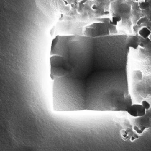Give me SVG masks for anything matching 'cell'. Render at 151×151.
Segmentation results:
<instances>
[{"mask_svg": "<svg viewBox=\"0 0 151 151\" xmlns=\"http://www.w3.org/2000/svg\"><path fill=\"white\" fill-rule=\"evenodd\" d=\"M149 20H148V18L146 17L145 16H143L142 17L140 18H139V20L137 21V22L136 24H138V25H141L142 24V23H145L146 22H149Z\"/></svg>", "mask_w": 151, "mask_h": 151, "instance_id": "12", "label": "cell"}, {"mask_svg": "<svg viewBox=\"0 0 151 151\" xmlns=\"http://www.w3.org/2000/svg\"><path fill=\"white\" fill-rule=\"evenodd\" d=\"M116 1H119V2H125L127 1V0H115Z\"/></svg>", "mask_w": 151, "mask_h": 151, "instance_id": "15", "label": "cell"}, {"mask_svg": "<svg viewBox=\"0 0 151 151\" xmlns=\"http://www.w3.org/2000/svg\"><path fill=\"white\" fill-rule=\"evenodd\" d=\"M84 35L90 37H100L110 36L111 33L105 23L97 21L84 28Z\"/></svg>", "mask_w": 151, "mask_h": 151, "instance_id": "2", "label": "cell"}, {"mask_svg": "<svg viewBox=\"0 0 151 151\" xmlns=\"http://www.w3.org/2000/svg\"><path fill=\"white\" fill-rule=\"evenodd\" d=\"M135 126L137 127L142 131L144 132V130L147 129L150 126L151 123V117L147 115H145L144 116L135 118Z\"/></svg>", "mask_w": 151, "mask_h": 151, "instance_id": "4", "label": "cell"}, {"mask_svg": "<svg viewBox=\"0 0 151 151\" xmlns=\"http://www.w3.org/2000/svg\"><path fill=\"white\" fill-rule=\"evenodd\" d=\"M141 105H142V106L145 108L146 110H150V107H151L150 104L149 103V101H146V100H144V101H142V102H141Z\"/></svg>", "mask_w": 151, "mask_h": 151, "instance_id": "13", "label": "cell"}, {"mask_svg": "<svg viewBox=\"0 0 151 151\" xmlns=\"http://www.w3.org/2000/svg\"><path fill=\"white\" fill-rule=\"evenodd\" d=\"M96 21L98 22H102L105 23L106 25L109 29L111 34L115 35L118 33V30L116 29V26L112 25L111 23V18H96Z\"/></svg>", "mask_w": 151, "mask_h": 151, "instance_id": "6", "label": "cell"}, {"mask_svg": "<svg viewBox=\"0 0 151 151\" xmlns=\"http://www.w3.org/2000/svg\"><path fill=\"white\" fill-rule=\"evenodd\" d=\"M140 36L137 34H134L130 35L128 37L126 41V46L127 48L137 49L140 44Z\"/></svg>", "mask_w": 151, "mask_h": 151, "instance_id": "5", "label": "cell"}, {"mask_svg": "<svg viewBox=\"0 0 151 151\" xmlns=\"http://www.w3.org/2000/svg\"><path fill=\"white\" fill-rule=\"evenodd\" d=\"M127 1H133V0H127Z\"/></svg>", "mask_w": 151, "mask_h": 151, "instance_id": "17", "label": "cell"}, {"mask_svg": "<svg viewBox=\"0 0 151 151\" xmlns=\"http://www.w3.org/2000/svg\"><path fill=\"white\" fill-rule=\"evenodd\" d=\"M134 1H125V2H119L114 1L110 3V12L116 13L119 14L122 17V21H124L125 18L130 17H131V11H132V3Z\"/></svg>", "mask_w": 151, "mask_h": 151, "instance_id": "3", "label": "cell"}, {"mask_svg": "<svg viewBox=\"0 0 151 151\" xmlns=\"http://www.w3.org/2000/svg\"><path fill=\"white\" fill-rule=\"evenodd\" d=\"M147 1H149L150 3V9H151V0H147Z\"/></svg>", "mask_w": 151, "mask_h": 151, "instance_id": "16", "label": "cell"}, {"mask_svg": "<svg viewBox=\"0 0 151 151\" xmlns=\"http://www.w3.org/2000/svg\"><path fill=\"white\" fill-rule=\"evenodd\" d=\"M137 34H139L141 37L144 39H146L147 37H150L151 36V30L149 27L144 25V24H141V27L139 30Z\"/></svg>", "mask_w": 151, "mask_h": 151, "instance_id": "7", "label": "cell"}, {"mask_svg": "<svg viewBox=\"0 0 151 151\" xmlns=\"http://www.w3.org/2000/svg\"><path fill=\"white\" fill-rule=\"evenodd\" d=\"M111 23L112 25L117 26L120 22L122 21V17L119 15V14L116 13H111Z\"/></svg>", "mask_w": 151, "mask_h": 151, "instance_id": "8", "label": "cell"}, {"mask_svg": "<svg viewBox=\"0 0 151 151\" xmlns=\"http://www.w3.org/2000/svg\"><path fill=\"white\" fill-rule=\"evenodd\" d=\"M151 44V39L150 37H147L146 39H144L142 37H140V44L139 47L142 48H146L147 46Z\"/></svg>", "mask_w": 151, "mask_h": 151, "instance_id": "9", "label": "cell"}, {"mask_svg": "<svg viewBox=\"0 0 151 151\" xmlns=\"http://www.w3.org/2000/svg\"><path fill=\"white\" fill-rule=\"evenodd\" d=\"M52 79L66 77L71 72V65L64 56L54 55L50 58Z\"/></svg>", "mask_w": 151, "mask_h": 151, "instance_id": "1", "label": "cell"}, {"mask_svg": "<svg viewBox=\"0 0 151 151\" xmlns=\"http://www.w3.org/2000/svg\"><path fill=\"white\" fill-rule=\"evenodd\" d=\"M139 7L142 10H146V9H148L150 8V3L147 0H144V1H142L139 2Z\"/></svg>", "mask_w": 151, "mask_h": 151, "instance_id": "10", "label": "cell"}, {"mask_svg": "<svg viewBox=\"0 0 151 151\" xmlns=\"http://www.w3.org/2000/svg\"><path fill=\"white\" fill-rule=\"evenodd\" d=\"M142 12L143 15L147 17L149 22H151V9L149 8L148 9H146V10H142Z\"/></svg>", "mask_w": 151, "mask_h": 151, "instance_id": "11", "label": "cell"}, {"mask_svg": "<svg viewBox=\"0 0 151 151\" xmlns=\"http://www.w3.org/2000/svg\"><path fill=\"white\" fill-rule=\"evenodd\" d=\"M94 1H96V3H104L105 1V0H93Z\"/></svg>", "mask_w": 151, "mask_h": 151, "instance_id": "14", "label": "cell"}]
</instances>
